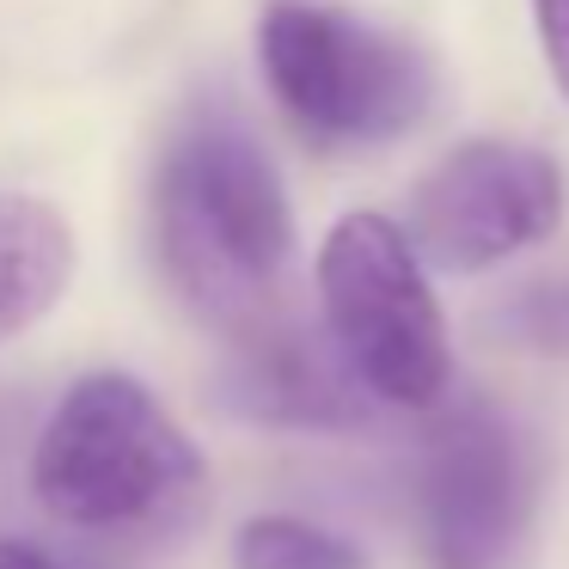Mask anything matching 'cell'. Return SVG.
I'll use <instances>...</instances> for the list:
<instances>
[{
    "label": "cell",
    "instance_id": "1",
    "mask_svg": "<svg viewBox=\"0 0 569 569\" xmlns=\"http://www.w3.org/2000/svg\"><path fill=\"white\" fill-rule=\"evenodd\" d=\"M153 246L160 270L190 312L258 331L270 288L295 251L282 172L263 141L227 111H197L153 172Z\"/></svg>",
    "mask_w": 569,
    "mask_h": 569
},
{
    "label": "cell",
    "instance_id": "2",
    "mask_svg": "<svg viewBox=\"0 0 569 569\" xmlns=\"http://www.w3.org/2000/svg\"><path fill=\"white\" fill-rule=\"evenodd\" d=\"M31 490L74 532H153L202 496V453L136 373H87L62 392L31 453Z\"/></svg>",
    "mask_w": 569,
    "mask_h": 569
},
{
    "label": "cell",
    "instance_id": "3",
    "mask_svg": "<svg viewBox=\"0 0 569 569\" xmlns=\"http://www.w3.org/2000/svg\"><path fill=\"white\" fill-rule=\"evenodd\" d=\"M258 68L282 117L319 148L392 141L435 104L429 50L337 0H263Z\"/></svg>",
    "mask_w": 569,
    "mask_h": 569
},
{
    "label": "cell",
    "instance_id": "4",
    "mask_svg": "<svg viewBox=\"0 0 569 569\" xmlns=\"http://www.w3.org/2000/svg\"><path fill=\"white\" fill-rule=\"evenodd\" d=\"M319 307L337 361L368 398L429 410L447 398L453 349L435 300L429 263L410 251L405 227L380 209H349L319 239Z\"/></svg>",
    "mask_w": 569,
    "mask_h": 569
},
{
    "label": "cell",
    "instance_id": "5",
    "mask_svg": "<svg viewBox=\"0 0 569 569\" xmlns=\"http://www.w3.org/2000/svg\"><path fill=\"white\" fill-rule=\"evenodd\" d=\"M569 178L545 148L502 136L459 141L417 178L405 202V239L429 270L483 276L563 227Z\"/></svg>",
    "mask_w": 569,
    "mask_h": 569
},
{
    "label": "cell",
    "instance_id": "6",
    "mask_svg": "<svg viewBox=\"0 0 569 569\" xmlns=\"http://www.w3.org/2000/svg\"><path fill=\"white\" fill-rule=\"evenodd\" d=\"M527 453L508 417L459 398L435 417L417 471V527L429 569H508L527 532Z\"/></svg>",
    "mask_w": 569,
    "mask_h": 569
},
{
    "label": "cell",
    "instance_id": "7",
    "mask_svg": "<svg viewBox=\"0 0 569 569\" xmlns=\"http://www.w3.org/2000/svg\"><path fill=\"white\" fill-rule=\"evenodd\" d=\"M349 368L343 361H325L319 343L295 331H246V361L233 368V405L246 417L263 422H307V429H325V422H349L356 405H349Z\"/></svg>",
    "mask_w": 569,
    "mask_h": 569
},
{
    "label": "cell",
    "instance_id": "8",
    "mask_svg": "<svg viewBox=\"0 0 569 569\" xmlns=\"http://www.w3.org/2000/svg\"><path fill=\"white\" fill-rule=\"evenodd\" d=\"M74 276V233L62 209L26 190H0V343L43 319Z\"/></svg>",
    "mask_w": 569,
    "mask_h": 569
},
{
    "label": "cell",
    "instance_id": "9",
    "mask_svg": "<svg viewBox=\"0 0 569 569\" xmlns=\"http://www.w3.org/2000/svg\"><path fill=\"white\" fill-rule=\"evenodd\" d=\"M233 569H368L361 545L300 515H251L233 532Z\"/></svg>",
    "mask_w": 569,
    "mask_h": 569
},
{
    "label": "cell",
    "instance_id": "10",
    "mask_svg": "<svg viewBox=\"0 0 569 569\" xmlns=\"http://www.w3.org/2000/svg\"><path fill=\"white\" fill-rule=\"evenodd\" d=\"M532 38H539L545 74L569 104V0H532Z\"/></svg>",
    "mask_w": 569,
    "mask_h": 569
},
{
    "label": "cell",
    "instance_id": "11",
    "mask_svg": "<svg viewBox=\"0 0 569 569\" xmlns=\"http://www.w3.org/2000/svg\"><path fill=\"white\" fill-rule=\"evenodd\" d=\"M0 569H74V563H62L56 551H43L31 539H0Z\"/></svg>",
    "mask_w": 569,
    "mask_h": 569
}]
</instances>
